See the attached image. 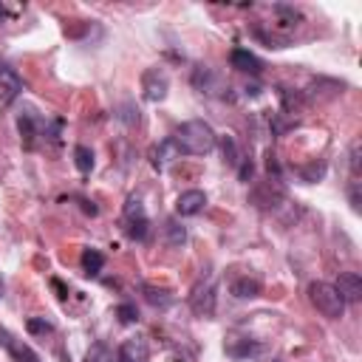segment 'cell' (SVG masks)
Here are the masks:
<instances>
[{"label":"cell","mask_w":362,"mask_h":362,"mask_svg":"<svg viewBox=\"0 0 362 362\" xmlns=\"http://www.w3.org/2000/svg\"><path fill=\"white\" fill-rule=\"evenodd\" d=\"M17 127H20V136H23V141H25V147H34V136L40 133V122H37L34 110H25V113H20V119H17Z\"/></svg>","instance_id":"9a60e30c"},{"label":"cell","mask_w":362,"mask_h":362,"mask_svg":"<svg viewBox=\"0 0 362 362\" xmlns=\"http://www.w3.org/2000/svg\"><path fill=\"white\" fill-rule=\"evenodd\" d=\"M74 164L79 173H90L93 170V150L85 147V144H76L74 147Z\"/></svg>","instance_id":"ac0fdd59"},{"label":"cell","mask_w":362,"mask_h":362,"mask_svg":"<svg viewBox=\"0 0 362 362\" xmlns=\"http://www.w3.org/2000/svg\"><path fill=\"white\" fill-rule=\"evenodd\" d=\"M260 280L257 277H238L232 286H229V291L238 297V300H252V297H260Z\"/></svg>","instance_id":"5bb4252c"},{"label":"cell","mask_w":362,"mask_h":362,"mask_svg":"<svg viewBox=\"0 0 362 362\" xmlns=\"http://www.w3.org/2000/svg\"><path fill=\"white\" fill-rule=\"evenodd\" d=\"M221 150H223V161H229L232 167L240 164V156H238V147H235L232 136H221Z\"/></svg>","instance_id":"d6986e66"},{"label":"cell","mask_w":362,"mask_h":362,"mask_svg":"<svg viewBox=\"0 0 362 362\" xmlns=\"http://www.w3.org/2000/svg\"><path fill=\"white\" fill-rule=\"evenodd\" d=\"M229 65H232L235 71H240V74H252V76H257V74L263 71V62H260L249 48H232V54H229Z\"/></svg>","instance_id":"9c48e42d"},{"label":"cell","mask_w":362,"mask_h":362,"mask_svg":"<svg viewBox=\"0 0 362 362\" xmlns=\"http://www.w3.org/2000/svg\"><path fill=\"white\" fill-rule=\"evenodd\" d=\"M116 317H119L122 325H130V322L139 320V308L133 303H122V305H116Z\"/></svg>","instance_id":"ffe728a7"},{"label":"cell","mask_w":362,"mask_h":362,"mask_svg":"<svg viewBox=\"0 0 362 362\" xmlns=\"http://www.w3.org/2000/svg\"><path fill=\"white\" fill-rule=\"evenodd\" d=\"M141 294H144V300H147L153 308H167V305H173V300H175V294H173L170 288H158V286H153V283H144V286H141Z\"/></svg>","instance_id":"4fadbf2b"},{"label":"cell","mask_w":362,"mask_h":362,"mask_svg":"<svg viewBox=\"0 0 362 362\" xmlns=\"http://www.w3.org/2000/svg\"><path fill=\"white\" fill-rule=\"evenodd\" d=\"M85 362H113V354L107 351V345H102V342H96L90 351H88V356H85Z\"/></svg>","instance_id":"44dd1931"},{"label":"cell","mask_w":362,"mask_h":362,"mask_svg":"<svg viewBox=\"0 0 362 362\" xmlns=\"http://www.w3.org/2000/svg\"><path fill=\"white\" fill-rule=\"evenodd\" d=\"M173 141H175L178 153H187V156H206V153H212L218 136H215V130H212L204 119H189V122H184V124L173 133Z\"/></svg>","instance_id":"6da1fadb"},{"label":"cell","mask_w":362,"mask_h":362,"mask_svg":"<svg viewBox=\"0 0 362 362\" xmlns=\"http://www.w3.org/2000/svg\"><path fill=\"white\" fill-rule=\"evenodd\" d=\"M178 156H181V153H178V147H175V141H173V139H164V141H158V144H153V147H150V164H153L156 170L170 167Z\"/></svg>","instance_id":"30bf717a"},{"label":"cell","mask_w":362,"mask_h":362,"mask_svg":"<svg viewBox=\"0 0 362 362\" xmlns=\"http://www.w3.org/2000/svg\"><path fill=\"white\" fill-rule=\"evenodd\" d=\"M3 288H6V283H3V277H0V297H3Z\"/></svg>","instance_id":"d4e9b609"},{"label":"cell","mask_w":362,"mask_h":362,"mask_svg":"<svg viewBox=\"0 0 362 362\" xmlns=\"http://www.w3.org/2000/svg\"><path fill=\"white\" fill-rule=\"evenodd\" d=\"M274 362H286V359H274Z\"/></svg>","instance_id":"4316f807"},{"label":"cell","mask_w":362,"mask_h":362,"mask_svg":"<svg viewBox=\"0 0 362 362\" xmlns=\"http://www.w3.org/2000/svg\"><path fill=\"white\" fill-rule=\"evenodd\" d=\"M147 359H150V348H147L144 337H133V339H124L119 345L116 362H147Z\"/></svg>","instance_id":"ba28073f"},{"label":"cell","mask_w":362,"mask_h":362,"mask_svg":"<svg viewBox=\"0 0 362 362\" xmlns=\"http://www.w3.org/2000/svg\"><path fill=\"white\" fill-rule=\"evenodd\" d=\"M167 90H170V79L161 68H147L141 74V96L147 102H161L167 96Z\"/></svg>","instance_id":"277c9868"},{"label":"cell","mask_w":362,"mask_h":362,"mask_svg":"<svg viewBox=\"0 0 362 362\" xmlns=\"http://www.w3.org/2000/svg\"><path fill=\"white\" fill-rule=\"evenodd\" d=\"M0 345L14 356V362H42V359H40V354H37L31 345L20 342V339H17V337H11L6 328H0Z\"/></svg>","instance_id":"52a82bcc"},{"label":"cell","mask_w":362,"mask_h":362,"mask_svg":"<svg viewBox=\"0 0 362 362\" xmlns=\"http://www.w3.org/2000/svg\"><path fill=\"white\" fill-rule=\"evenodd\" d=\"M164 243L167 246H184L187 243V229L173 218L164 223Z\"/></svg>","instance_id":"e0dca14e"},{"label":"cell","mask_w":362,"mask_h":362,"mask_svg":"<svg viewBox=\"0 0 362 362\" xmlns=\"http://www.w3.org/2000/svg\"><path fill=\"white\" fill-rule=\"evenodd\" d=\"M308 300H311V305H314L322 317H328V320H339V317L345 314V300L339 297V291H337L334 283H322V280L311 283V286H308Z\"/></svg>","instance_id":"7a4b0ae2"},{"label":"cell","mask_w":362,"mask_h":362,"mask_svg":"<svg viewBox=\"0 0 362 362\" xmlns=\"http://www.w3.org/2000/svg\"><path fill=\"white\" fill-rule=\"evenodd\" d=\"M23 93V79L14 68L0 65V105H11Z\"/></svg>","instance_id":"8992f818"},{"label":"cell","mask_w":362,"mask_h":362,"mask_svg":"<svg viewBox=\"0 0 362 362\" xmlns=\"http://www.w3.org/2000/svg\"><path fill=\"white\" fill-rule=\"evenodd\" d=\"M25 328H28V334H51V331H54V325H51L45 317H31V320L25 322Z\"/></svg>","instance_id":"7402d4cb"},{"label":"cell","mask_w":362,"mask_h":362,"mask_svg":"<svg viewBox=\"0 0 362 362\" xmlns=\"http://www.w3.org/2000/svg\"><path fill=\"white\" fill-rule=\"evenodd\" d=\"M252 173H255V164H252L249 158H243V161L238 164V175H240V181H249V178H252Z\"/></svg>","instance_id":"603a6c76"},{"label":"cell","mask_w":362,"mask_h":362,"mask_svg":"<svg viewBox=\"0 0 362 362\" xmlns=\"http://www.w3.org/2000/svg\"><path fill=\"white\" fill-rule=\"evenodd\" d=\"M147 226H150V221H147V212H144L141 201L139 198H127V204H124V232H127V238L144 240L147 238Z\"/></svg>","instance_id":"3957f363"},{"label":"cell","mask_w":362,"mask_h":362,"mask_svg":"<svg viewBox=\"0 0 362 362\" xmlns=\"http://www.w3.org/2000/svg\"><path fill=\"white\" fill-rule=\"evenodd\" d=\"M79 263H82V272L88 274V277H96L99 272H102V266H105V255L99 252V249H82V255H79Z\"/></svg>","instance_id":"2e32d148"},{"label":"cell","mask_w":362,"mask_h":362,"mask_svg":"<svg viewBox=\"0 0 362 362\" xmlns=\"http://www.w3.org/2000/svg\"><path fill=\"white\" fill-rule=\"evenodd\" d=\"M337 291L345 303H356L362 297V274L359 272H342L337 280Z\"/></svg>","instance_id":"7c38bea8"},{"label":"cell","mask_w":362,"mask_h":362,"mask_svg":"<svg viewBox=\"0 0 362 362\" xmlns=\"http://www.w3.org/2000/svg\"><path fill=\"white\" fill-rule=\"evenodd\" d=\"M189 308L198 314V317H212L215 314V280H206V283H198L189 294Z\"/></svg>","instance_id":"5b68a950"},{"label":"cell","mask_w":362,"mask_h":362,"mask_svg":"<svg viewBox=\"0 0 362 362\" xmlns=\"http://www.w3.org/2000/svg\"><path fill=\"white\" fill-rule=\"evenodd\" d=\"M204 206H206V195H204L201 189H187V192H181L178 201H175V212H178L181 218L198 215Z\"/></svg>","instance_id":"8fae6325"},{"label":"cell","mask_w":362,"mask_h":362,"mask_svg":"<svg viewBox=\"0 0 362 362\" xmlns=\"http://www.w3.org/2000/svg\"><path fill=\"white\" fill-rule=\"evenodd\" d=\"M351 173H354V178L359 175V141L351 144Z\"/></svg>","instance_id":"cb8c5ba5"},{"label":"cell","mask_w":362,"mask_h":362,"mask_svg":"<svg viewBox=\"0 0 362 362\" xmlns=\"http://www.w3.org/2000/svg\"><path fill=\"white\" fill-rule=\"evenodd\" d=\"M0 20H3V6H0Z\"/></svg>","instance_id":"484cf974"}]
</instances>
